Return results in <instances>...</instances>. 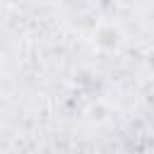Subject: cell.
<instances>
[{"label":"cell","instance_id":"obj_1","mask_svg":"<svg viewBox=\"0 0 154 154\" xmlns=\"http://www.w3.org/2000/svg\"><path fill=\"white\" fill-rule=\"evenodd\" d=\"M19 2H24V0H0V5H19Z\"/></svg>","mask_w":154,"mask_h":154}]
</instances>
